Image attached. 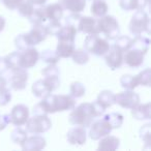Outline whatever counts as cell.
<instances>
[{"label":"cell","mask_w":151,"mask_h":151,"mask_svg":"<svg viewBox=\"0 0 151 151\" xmlns=\"http://www.w3.org/2000/svg\"><path fill=\"white\" fill-rule=\"evenodd\" d=\"M45 110V113L54 114L56 112H64L73 110L76 107V99L66 94H50L42 97V101H40Z\"/></svg>","instance_id":"6da1fadb"},{"label":"cell","mask_w":151,"mask_h":151,"mask_svg":"<svg viewBox=\"0 0 151 151\" xmlns=\"http://www.w3.org/2000/svg\"><path fill=\"white\" fill-rule=\"evenodd\" d=\"M94 109L92 103H82L77 108H73L68 116V121L73 125H79L83 127H89L90 124L95 119Z\"/></svg>","instance_id":"7a4b0ae2"},{"label":"cell","mask_w":151,"mask_h":151,"mask_svg":"<svg viewBox=\"0 0 151 151\" xmlns=\"http://www.w3.org/2000/svg\"><path fill=\"white\" fill-rule=\"evenodd\" d=\"M130 33L134 35H142L150 33V19L148 13L142 9H136L128 25Z\"/></svg>","instance_id":"3957f363"},{"label":"cell","mask_w":151,"mask_h":151,"mask_svg":"<svg viewBox=\"0 0 151 151\" xmlns=\"http://www.w3.org/2000/svg\"><path fill=\"white\" fill-rule=\"evenodd\" d=\"M7 82V85L11 86L13 90L21 91L26 88L28 82V73L27 69L24 68H15L9 69L3 75Z\"/></svg>","instance_id":"277c9868"},{"label":"cell","mask_w":151,"mask_h":151,"mask_svg":"<svg viewBox=\"0 0 151 151\" xmlns=\"http://www.w3.org/2000/svg\"><path fill=\"white\" fill-rule=\"evenodd\" d=\"M109 48L110 44L107 38L101 37L99 34H89L84 40V49L95 56H104Z\"/></svg>","instance_id":"5b68a950"},{"label":"cell","mask_w":151,"mask_h":151,"mask_svg":"<svg viewBox=\"0 0 151 151\" xmlns=\"http://www.w3.org/2000/svg\"><path fill=\"white\" fill-rule=\"evenodd\" d=\"M97 27L99 33L104 34L107 40H115L120 34L119 23L113 16L105 15L97 20Z\"/></svg>","instance_id":"8992f818"},{"label":"cell","mask_w":151,"mask_h":151,"mask_svg":"<svg viewBox=\"0 0 151 151\" xmlns=\"http://www.w3.org/2000/svg\"><path fill=\"white\" fill-rule=\"evenodd\" d=\"M60 85L59 78H44L32 84L31 90L35 97L42 99L46 95L55 91Z\"/></svg>","instance_id":"52a82bcc"},{"label":"cell","mask_w":151,"mask_h":151,"mask_svg":"<svg viewBox=\"0 0 151 151\" xmlns=\"http://www.w3.org/2000/svg\"><path fill=\"white\" fill-rule=\"evenodd\" d=\"M25 125L26 132L29 134H42L50 129L52 122L48 115H33L31 118H28Z\"/></svg>","instance_id":"ba28073f"},{"label":"cell","mask_w":151,"mask_h":151,"mask_svg":"<svg viewBox=\"0 0 151 151\" xmlns=\"http://www.w3.org/2000/svg\"><path fill=\"white\" fill-rule=\"evenodd\" d=\"M89 127H90L89 128V137L93 141H99L103 137L110 134L113 130L109 122L104 118L93 120V122L90 124Z\"/></svg>","instance_id":"9c48e42d"},{"label":"cell","mask_w":151,"mask_h":151,"mask_svg":"<svg viewBox=\"0 0 151 151\" xmlns=\"http://www.w3.org/2000/svg\"><path fill=\"white\" fill-rule=\"evenodd\" d=\"M115 104L123 109L132 110L140 104V95L134 90H124L115 94Z\"/></svg>","instance_id":"30bf717a"},{"label":"cell","mask_w":151,"mask_h":151,"mask_svg":"<svg viewBox=\"0 0 151 151\" xmlns=\"http://www.w3.org/2000/svg\"><path fill=\"white\" fill-rule=\"evenodd\" d=\"M38 60H40V53L33 47L26 49V50L20 51V55H19L20 68H24V69L32 68L33 66H35Z\"/></svg>","instance_id":"8fae6325"},{"label":"cell","mask_w":151,"mask_h":151,"mask_svg":"<svg viewBox=\"0 0 151 151\" xmlns=\"http://www.w3.org/2000/svg\"><path fill=\"white\" fill-rule=\"evenodd\" d=\"M104 56H105L107 65L113 70L120 68L121 65L123 64V52L119 48H117L115 45L110 46L108 52Z\"/></svg>","instance_id":"7c38bea8"},{"label":"cell","mask_w":151,"mask_h":151,"mask_svg":"<svg viewBox=\"0 0 151 151\" xmlns=\"http://www.w3.org/2000/svg\"><path fill=\"white\" fill-rule=\"evenodd\" d=\"M147 53L137 48H130L123 56V62L132 68H138L144 63L145 55Z\"/></svg>","instance_id":"4fadbf2b"},{"label":"cell","mask_w":151,"mask_h":151,"mask_svg":"<svg viewBox=\"0 0 151 151\" xmlns=\"http://www.w3.org/2000/svg\"><path fill=\"white\" fill-rule=\"evenodd\" d=\"M9 116H11V123L15 126L25 125L26 121L29 118V109L27 106L19 104L12 109Z\"/></svg>","instance_id":"5bb4252c"},{"label":"cell","mask_w":151,"mask_h":151,"mask_svg":"<svg viewBox=\"0 0 151 151\" xmlns=\"http://www.w3.org/2000/svg\"><path fill=\"white\" fill-rule=\"evenodd\" d=\"M25 35L28 45L31 48L44 42L48 36V33H47L45 24H37V25H33L32 29L28 33H25Z\"/></svg>","instance_id":"9a60e30c"},{"label":"cell","mask_w":151,"mask_h":151,"mask_svg":"<svg viewBox=\"0 0 151 151\" xmlns=\"http://www.w3.org/2000/svg\"><path fill=\"white\" fill-rule=\"evenodd\" d=\"M66 140L70 145H84L87 140L86 128L79 125L71 127L66 134Z\"/></svg>","instance_id":"2e32d148"},{"label":"cell","mask_w":151,"mask_h":151,"mask_svg":"<svg viewBox=\"0 0 151 151\" xmlns=\"http://www.w3.org/2000/svg\"><path fill=\"white\" fill-rule=\"evenodd\" d=\"M77 30L83 32L85 34H99V27H97V21L93 17H82L77 24Z\"/></svg>","instance_id":"e0dca14e"},{"label":"cell","mask_w":151,"mask_h":151,"mask_svg":"<svg viewBox=\"0 0 151 151\" xmlns=\"http://www.w3.org/2000/svg\"><path fill=\"white\" fill-rule=\"evenodd\" d=\"M47 141L44 137L34 134L31 137H27L25 142L21 146L24 151H40L46 147Z\"/></svg>","instance_id":"ac0fdd59"},{"label":"cell","mask_w":151,"mask_h":151,"mask_svg":"<svg viewBox=\"0 0 151 151\" xmlns=\"http://www.w3.org/2000/svg\"><path fill=\"white\" fill-rule=\"evenodd\" d=\"M58 3L63 9L75 14L82 13L86 7V0H59Z\"/></svg>","instance_id":"d6986e66"},{"label":"cell","mask_w":151,"mask_h":151,"mask_svg":"<svg viewBox=\"0 0 151 151\" xmlns=\"http://www.w3.org/2000/svg\"><path fill=\"white\" fill-rule=\"evenodd\" d=\"M44 11L48 21H60L61 18L63 17L64 9L59 3H52L44 6Z\"/></svg>","instance_id":"ffe728a7"},{"label":"cell","mask_w":151,"mask_h":151,"mask_svg":"<svg viewBox=\"0 0 151 151\" xmlns=\"http://www.w3.org/2000/svg\"><path fill=\"white\" fill-rule=\"evenodd\" d=\"M99 147L97 150H107V151H114L117 150L120 145V140L115 136H105L99 139Z\"/></svg>","instance_id":"44dd1931"},{"label":"cell","mask_w":151,"mask_h":151,"mask_svg":"<svg viewBox=\"0 0 151 151\" xmlns=\"http://www.w3.org/2000/svg\"><path fill=\"white\" fill-rule=\"evenodd\" d=\"M132 115L137 120H149L151 118V104H139L132 109Z\"/></svg>","instance_id":"7402d4cb"},{"label":"cell","mask_w":151,"mask_h":151,"mask_svg":"<svg viewBox=\"0 0 151 151\" xmlns=\"http://www.w3.org/2000/svg\"><path fill=\"white\" fill-rule=\"evenodd\" d=\"M75 42L67 40H58L56 47V53L60 58H69L75 51Z\"/></svg>","instance_id":"603a6c76"},{"label":"cell","mask_w":151,"mask_h":151,"mask_svg":"<svg viewBox=\"0 0 151 151\" xmlns=\"http://www.w3.org/2000/svg\"><path fill=\"white\" fill-rule=\"evenodd\" d=\"M77 28L73 25H68L65 24V26H62L57 33L56 37L58 40H67V42H75L76 35H77Z\"/></svg>","instance_id":"cb8c5ba5"},{"label":"cell","mask_w":151,"mask_h":151,"mask_svg":"<svg viewBox=\"0 0 151 151\" xmlns=\"http://www.w3.org/2000/svg\"><path fill=\"white\" fill-rule=\"evenodd\" d=\"M93 2L91 4L90 12L95 18H101L107 15L108 11H109V6L108 3L105 0H92Z\"/></svg>","instance_id":"d4e9b609"},{"label":"cell","mask_w":151,"mask_h":151,"mask_svg":"<svg viewBox=\"0 0 151 151\" xmlns=\"http://www.w3.org/2000/svg\"><path fill=\"white\" fill-rule=\"evenodd\" d=\"M96 101L107 110L108 108L112 107L115 104V94L110 90H103L101 92H99Z\"/></svg>","instance_id":"484cf974"},{"label":"cell","mask_w":151,"mask_h":151,"mask_svg":"<svg viewBox=\"0 0 151 151\" xmlns=\"http://www.w3.org/2000/svg\"><path fill=\"white\" fill-rule=\"evenodd\" d=\"M103 118L109 122L110 125L112 126L113 129L114 128L121 127L122 124H123V121H124L123 115L120 113H116V112H113V113H110V114H106Z\"/></svg>","instance_id":"4316f807"},{"label":"cell","mask_w":151,"mask_h":151,"mask_svg":"<svg viewBox=\"0 0 151 151\" xmlns=\"http://www.w3.org/2000/svg\"><path fill=\"white\" fill-rule=\"evenodd\" d=\"M70 57L73 62L79 65H84L89 61V54L85 49H75Z\"/></svg>","instance_id":"83f0119b"},{"label":"cell","mask_w":151,"mask_h":151,"mask_svg":"<svg viewBox=\"0 0 151 151\" xmlns=\"http://www.w3.org/2000/svg\"><path fill=\"white\" fill-rule=\"evenodd\" d=\"M40 58L42 59V62H46L48 64H57L60 60V57L57 55L56 51L50 50V49L42 51V54L40 55Z\"/></svg>","instance_id":"f1b7e54d"},{"label":"cell","mask_w":151,"mask_h":151,"mask_svg":"<svg viewBox=\"0 0 151 151\" xmlns=\"http://www.w3.org/2000/svg\"><path fill=\"white\" fill-rule=\"evenodd\" d=\"M27 132L24 129H22L21 126H17L15 129L13 130L11 134V140L13 141L15 144L22 146L23 143L25 142V140L27 139Z\"/></svg>","instance_id":"f546056e"},{"label":"cell","mask_w":151,"mask_h":151,"mask_svg":"<svg viewBox=\"0 0 151 151\" xmlns=\"http://www.w3.org/2000/svg\"><path fill=\"white\" fill-rule=\"evenodd\" d=\"M115 45L117 48H119L122 52H126L127 50H129L132 46V38L129 37L127 35H118L115 38Z\"/></svg>","instance_id":"4dcf8cb0"},{"label":"cell","mask_w":151,"mask_h":151,"mask_svg":"<svg viewBox=\"0 0 151 151\" xmlns=\"http://www.w3.org/2000/svg\"><path fill=\"white\" fill-rule=\"evenodd\" d=\"M120 84L125 90H134V88L139 86L136 80V76L123 75L120 79Z\"/></svg>","instance_id":"1f68e13d"},{"label":"cell","mask_w":151,"mask_h":151,"mask_svg":"<svg viewBox=\"0 0 151 151\" xmlns=\"http://www.w3.org/2000/svg\"><path fill=\"white\" fill-rule=\"evenodd\" d=\"M17 9H18V13H19L22 17L27 18L28 19V18L32 15V13H33L34 4H32L28 0H23V1L20 3L19 6L17 7Z\"/></svg>","instance_id":"d6a6232c"},{"label":"cell","mask_w":151,"mask_h":151,"mask_svg":"<svg viewBox=\"0 0 151 151\" xmlns=\"http://www.w3.org/2000/svg\"><path fill=\"white\" fill-rule=\"evenodd\" d=\"M86 92V88L83 85V83L81 82H73L70 84L69 87V93L70 96H73V99H80Z\"/></svg>","instance_id":"836d02e7"},{"label":"cell","mask_w":151,"mask_h":151,"mask_svg":"<svg viewBox=\"0 0 151 151\" xmlns=\"http://www.w3.org/2000/svg\"><path fill=\"white\" fill-rule=\"evenodd\" d=\"M136 80L138 85H142V86L149 87L150 86V81H151V69L149 67L145 68L140 73L136 76Z\"/></svg>","instance_id":"e575fe53"},{"label":"cell","mask_w":151,"mask_h":151,"mask_svg":"<svg viewBox=\"0 0 151 151\" xmlns=\"http://www.w3.org/2000/svg\"><path fill=\"white\" fill-rule=\"evenodd\" d=\"M19 55H20V51L17 50L15 52L11 53V54L6 55L4 57V60L6 62L7 66L9 69H15V68H20V64H19Z\"/></svg>","instance_id":"d590c367"},{"label":"cell","mask_w":151,"mask_h":151,"mask_svg":"<svg viewBox=\"0 0 151 151\" xmlns=\"http://www.w3.org/2000/svg\"><path fill=\"white\" fill-rule=\"evenodd\" d=\"M59 68L56 64H48L42 70V75L45 78H59Z\"/></svg>","instance_id":"8d00e7d4"},{"label":"cell","mask_w":151,"mask_h":151,"mask_svg":"<svg viewBox=\"0 0 151 151\" xmlns=\"http://www.w3.org/2000/svg\"><path fill=\"white\" fill-rule=\"evenodd\" d=\"M46 26V30L48 35L56 36L57 33L59 32L60 28L62 27L60 21H48V23H45Z\"/></svg>","instance_id":"74e56055"},{"label":"cell","mask_w":151,"mask_h":151,"mask_svg":"<svg viewBox=\"0 0 151 151\" xmlns=\"http://www.w3.org/2000/svg\"><path fill=\"white\" fill-rule=\"evenodd\" d=\"M150 123H147L143 125L140 128V138L144 141V143L147 146H150V141H151V130H150Z\"/></svg>","instance_id":"f35d334b"},{"label":"cell","mask_w":151,"mask_h":151,"mask_svg":"<svg viewBox=\"0 0 151 151\" xmlns=\"http://www.w3.org/2000/svg\"><path fill=\"white\" fill-rule=\"evenodd\" d=\"M15 46H16V48H17V50H19V51H23V50H26V49L30 48L29 45H28L27 40H26L25 33L19 34V35L16 36Z\"/></svg>","instance_id":"ab89813d"},{"label":"cell","mask_w":151,"mask_h":151,"mask_svg":"<svg viewBox=\"0 0 151 151\" xmlns=\"http://www.w3.org/2000/svg\"><path fill=\"white\" fill-rule=\"evenodd\" d=\"M119 5L125 12L136 11L137 9L136 0H119Z\"/></svg>","instance_id":"60d3db41"},{"label":"cell","mask_w":151,"mask_h":151,"mask_svg":"<svg viewBox=\"0 0 151 151\" xmlns=\"http://www.w3.org/2000/svg\"><path fill=\"white\" fill-rule=\"evenodd\" d=\"M11 101H12V93L7 87L0 91V106L1 107L6 106Z\"/></svg>","instance_id":"b9f144b4"},{"label":"cell","mask_w":151,"mask_h":151,"mask_svg":"<svg viewBox=\"0 0 151 151\" xmlns=\"http://www.w3.org/2000/svg\"><path fill=\"white\" fill-rule=\"evenodd\" d=\"M23 0H1V2L3 3L6 9L14 11V9H17V7L20 5V3L22 2Z\"/></svg>","instance_id":"7bdbcfd3"},{"label":"cell","mask_w":151,"mask_h":151,"mask_svg":"<svg viewBox=\"0 0 151 151\" xmlns=\"http://www.w3.org/2000/svg\"><path fill=\"white\" fill-rule=\"evenodd\" d=\"M81 16L79 14H75L71 13L69 16H67L65 18V24H68V25H73L75 27H77V24H78V21L80 19Z\"/></svg>","instance_id":"ee69618b"},{"label":"cell","mask_w":151,"mask_h":151,"mask_svg":"<svg viewBox=\"0 0 151 151\" xmlns=\"http://www.w3.org/2000/svg\"><path fill=\"white\" fill-rule=\"evenodd\" d=\"M137 2V9H142L146 13L149 12L150 7V0H136Z\"/></svg>","instance_id":"f6af8a7d"},{"label":"cell","mask_w":151,"mask_h":151,"mask_svg":"<svg viewBox=\"0 0 151 151\" xmlns=\"http://www.w3.org/2000/svg\"><path fill=\"white\" fill-rule=\"evenodd\" d=\"M9 123H11V116H9V114L0 115V132L5 129Z\"/></svg>","instance_id":"bcb514c9"},{"label":"cell","mask_w":151,"mask_h":151,"mask_svg":"<svg viewBox=\"0 0 151 151\" xmlns=\"http://www.w3.org/2000/svg\"><path fill=\"white\" fill-rule=\"evenodd\" d=\"M9 66H7L6 62L4 60V57L3 58H0V75H3L5 71L9 70Z\"/></svg>","instance_id":"7dc6e473"},{"label":"cell","mask_w":151,"mask_h":151,"mask_svg":"<svg viewBox=\"0 0 151 151\" xmlns=\"http://www.w3.org/2000/svg\"><path fill=\"white\" fill-rule=\"evenodd\" d=\"M28 1H30L34 5H44L47 2V0H28Z\"/></svg>","instance_id":"c3c4849f"},{"label":"cell","mask_w":151,"mask_h":151,"mask_svg":"<svg viewBox=\"0 0 151 151\" xmlns=\"http://www.w3.org/2000/svg\"><path fill=\"white\" fill-rule=\"evenodd\" d=\"M4 27H5V19L2 16H0V32L4 29Z\"/></svg>","instance_id":"681fc988"},{"label":"cell","mask_w":151,"mask_h":151,"mask_svg":"<svg viewBox=\"0 0 151 151\" xmlns=\"http://www.w3.org/2000/svg\"><path fill=\"white\" fill-rule=\"evenodd\" d=\"M91 1H92V0H91Z\"/></svg>","instance_id":"f907efd6"}]
</instances>
